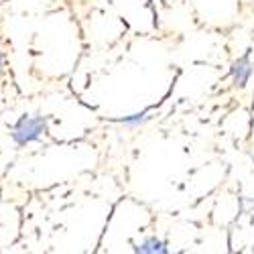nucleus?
Here are the masks:
<instances>
[{
	"label": "nucleus",
	"mask_w": 254,
	"mask_h": 254,
	"mask_svg": "<svg viewBox=\"0 0 254 254\" xmlns=\"http://www.w3.org/2000/svg\"><path fill=\"white\" fill-rule=\"evenodd\" d=\"M43 128H45L43 118H23L14 126V138L18 142H29L43 132Z\"/></svg>",
	"instance_id": "obj_1"
},
{
	"label": "nucleus",
	"mask_w": 254,
	"mask_h": 254,
	"mask_svg": "<svg viewBox=\"0 0 254 254\" xmlns=\"http://www.w3.org/2000/svg\"><path fill=\"white\" fill-rule=\"evenodd\" d=\"M248 75H250V61H248V55H244L234 63V81H236V86H244Z\"/></svg>",
	"instance_id": "obj_2"
},
{
	"label": "nucleus",
	"mask_w": 254,
	"mask_h": 254,
	"mask_svg": "<svg viewBox=\"0 0 254 254\" xmlns=\"http://www.w3.org/2000/svg\"><path fill=\"white\" fill-rule=\"evenodd\" d=\"M138 250L140 252H165V248H163V244L159 240H149L146 244H142Z\"/></svg>",
	"instance_id": "obj_3"
}]
</instances>
